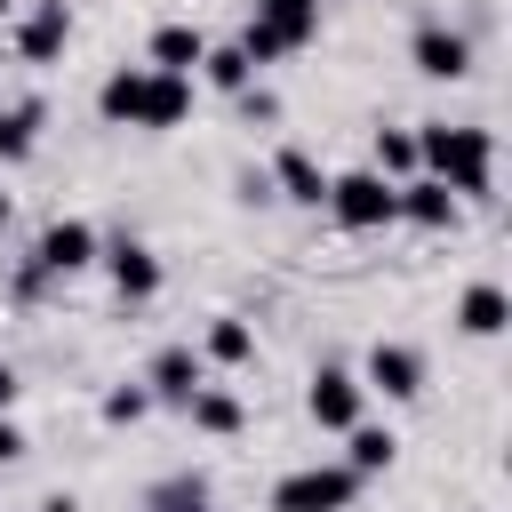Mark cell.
Segmentation results:
<instances>
[{
	"label": "cell",
	"instance_id": "5bb4252c",
	"mask_svg": "<svg viewBox=\"0 0 512 512\" xmlns=\"http://www.w3.org/2000/svg\"><path fill=\"white\" fill-rule=\"evenodd\" d=\"M64 40H72V8H64V0H40V8L16 24V56H24V64H56Z\"/></svg>",
	"mask_w": 512,
	"mask_h": 512
},
{
	"label": "cell",
	"instance_id": "e0dca14e",
	"mask_svg": "<svg viewBox=\"0 0 512 512\" xmlns=\"http://www.w3.org/2000/svg\"><path fill=\"white\" fill-rule=\"evenodd\" d=\"M200 360H216V368H248V360H256V328H248L240 312H216L208 336H200Z\"/></svg>",
	"mask_w": 512,
	"mask_h": 512
},
{
	"label": "cell",
	"instance_id": "2e32d148",
	"mask_svg": "<svg viewBox=\"0 0 512 512\" xmlns=\"http://www.w3.org/2000/svg\"><path fill=\"white\" fill-rule=\"evenodd\" d=\"M504 320H512V296H504L496 280H472V288L456 296V328H464V336H504Z\"/></svg>",
	"mask_w": 512,
	"mask_h": 512
},
{
	"label": "cell",
	"instance_id": "ac0fdd59",
	"mask_svg": "<svg viewBox=\"0 0 512 512\" xmlns=\"http://www.w3.org/2000/svg\"><path fill=\"white\" fill-rule=\"evenodd\" d=\"M184 416H192V424H200V432H216V440H224V432H240V424H248V408H240V392H224V384H200V392H192V400H184Z\"/></svg>",
	"mask_w": 512,
	"mask_h": 512
},
{
	"label": "cell",
	"instance_id": "8992f818",
	"mask_svg": "<svg viewBox=\"0 0 512 512\" xmlns=\"http://www.w3.org/2000/svg\"><path fill=\"white\" fill-rule=\"evenodd\" d=\"M96 224L88 216H56L48 232H40V248H32V272H48V280H72V272H88L96 264Z\"/></svg>",
	"mask_w": 512,
	"mask_h": 512
},
{
	"label": "cell",
	"instance_id": "4fadbf2b",
	"mask_svg": "<svg viewBox=\"0 0 512 512\" xmlns=\"http://www.w3.org/2000/svg\"><path fill=\"white\" fill-rule=\"evenodd\" d=\"M400 224H424V232H456V224H464V200H456L440 176H408V184H400Z\"/></svg>",
	"mask_w": 512,
	"mask_h": 512
},
{
	"label": "cell",
	"instance_id": "3957f363",
	"mask_svg": "<svg viewBox=\"0 0 512 512\" xmlns=\"http://www.w3.org/2000/svg\"><path fill=\"white\" fill-rule=\"evenodd\" d=\"M312 40H320V0H256L232 48H240V56L264 72V64H280V56L312 48Z\"/></svg>",
	"mask_w": 512,
	"mask_h": 512
},
{
	"label": "cell",
	"instance_id": "ffe728a7",
	"mask_svg": "<svg viewBox=\"0 0 512 512\" xmlns=\"http://www.w3.org/2000/svg\"><path fill=\"white\" fill-rule=\"evenodd\" d=\"M344 440H352V448H344V464H352L360 480H368V472H392V456H400V440H392L384 424H352Z\"/></svg>",
	"mask_w": 512,
	"mask_h": 512
},
{
	"label": "cell",
	"instance_id": "9a60e30c",
	"mask_svg": "<svg viewBox=\"0 0 512 512\" xmlns=\"http://www.w3.org/2000/svg\"><path fill=\"white\" fill-rule=\"evenodd\" d=\"M200 56H208V32H200V24H160V32H152V72L192 80V72H200Z\"/></svg>",
	"mask_w": 512,
	"mask_h": 512
},
{
	"label": "cell",
	"instance_id": "603a6c76",
	"mask_svg": "<svg viewBox=\"0 0 512 512\" xmlns=\"http://www.w3.org/2000/svg\"><path fill=\"white\" fill-rule=\"evenodd\" d=\"M200 80L224 88V96H240V88H256V64H248L240 48H208V56H200Z\"/></svg>",
	"mask_w": 512,
	"mask_h": 512
},
{
	"label": "cell",
	"instance_id": "6da1fadb",
	"mask_svg": "<svg viewBox=\"0 0 512 512\" xmlns=\"http://www.w3.org/2000/svg\"><path fill=\"white\" fill-rule=\"evenodd\" d=\"M96 112L112 120V128H184V112H192V80H176V72H152V64H120V72H104V88H96Z\"/></svg>",
	"mask_w": 512,
	"mask_h": 512
},
{
	"label": "cell",
	"instance_id": "30bf717a",
	"mask_svg": "<svg viewBox=\"0 0 512 512\" xmlns=\"http://www.w3.org/2000/svg\"><path fill=\"white\" fill-rule=\"evenodd\" d=\"M264 176H272V200H296V208H328V168H320L304 144H280Z\"/></svg>",
	"mask_w": 512,
	"mask_h": 512
},
{
	"label": "cell",
	"instance_id": "ba28073f",
	"mask_svg": "<svg viewBox=\"0 0 512 512\" xmlns=\"http://www.w3.org/2000/svg\"><path fill=\"white\" fill-rule=\"evenodd\" d=\"M96 264L112 272L120 304H144V296H160V280H168V272H160V256H152L144 240H128V232H120V240H104V248H96Z\"/></svg>",
	"mask_w": 512,
	"mask_h": 512
},
{
	"label": "cell",
	"instance_id": "5b68a950",
	"mask_svg": "<svg viewBox=\"0 0 512 512\" xmlns=\"http://www.w3.org/2000/svg\"><path fill=\"white\" fill-rule=\"evenodd\" d=\"M360 472L352 464H296L272 480V512H352Z\"/></svg>",
	"mask_w": 512,
	"mask_h": 512
},
{
	"label": "cell",
	"instance_id": "7c38bea8",
	"mask_svg": "<svg viewBox=\"0 0 512 512\" xmlns=\"http://www.w3.org/2000/svg\"><path fill=\"white\" fill-rule=\"evenodd\" d=\"M408 56H416V72H424V80H464V72H472V40H464V32H448V24H416Z\"/></svg>",
	"mask_w": 512,
	"mask_h": 512
},
{
	"label": "cell",
	"instance_id": "44dd1931",
	"mask_svg": "<svg viewBox=\"0 0 512 512\" xmlns=\"http://www.w3.org/2000/svg\"><path fill=\"white\" fill-rule=\"evenodd\" d=\"M376 176L384 184H408L416 176V128H376Z\"/></svg>",
	"mask_w": 512,
	"mask_h": 512
},
{
	"label": "cell",
	"instance_id": "7402d4cb",
	"mask_svg": "<svg viewBox=\"0 0 512 512\" xmlns=\"http://www.w3.org/2000/svg\"><path fill=\"white\" fill-rule=\"evenodd\" d=\"M40 120H48V112H40V96L8 104V112H0V160H24V152H32V136H40Z\"/></svg>",
	"mask_w": 512,
	"mask_h": 512
},
{
	"label": "cell",
	"instance_id": "cb8c5ba5",
	"mask_svg": "<svg viewBox=\"0 0 512 512\" xmlns=\"http://www.w3.org/2000/svg\"><path fill=\"white\" fill-rule=\"evenodd\" d=\"M96 416H104V424H144V416H152V392H144V384H112Z\"/></svg>",
	"mask_w": 512,
	"mask_h": 512
},
{
	"label": "cell",
	"instance_id": "f1b7e54d",
	"mask_svg": "<svg viewBox=\"0 0 512 512\" xmlns=\"http://www.w3.org/2000/svg\"><path fill=\"white\" fill-rule=\"evenodd\" d=\"M0 224H8V192H0Z\"/></svg>",
	"mask_w": 512,
	"mask_h": 512
},
{
	"label": "cell",
	"instance_id": "f546056e",
	"mask_svg": "<svg viewBox=\"0 0 512 512\" xmlns=\"http://www.w3.org/2000/svg\"><path fill=\"white\" fill-rule=\"evenodd\" d=\"M0 24H8V0H0Z\"/></svg>",
	"mask_w": 512,
	"mask_h": 512
},
{
	"label": "cell",
	"instance_id": "83f0119b",
	"mask_svg": "<svg viewBox=\"0 0 512 512\" xmlns=\"http://www.w3.org/2000/svg\"><path fill=\"white\" fill-rule=\"evenodd\" d=\"M40 512H80V496H64V488H56V496H40Z\"/></svg>",
	"mask_w": 512,
	"mask_h": 512
},
{
	"label": "cell",
	"instance_id": "d4e9b609",
	"mask_svg": "<svg viewBox=\"0 0 512 512\" xmlns=\"http://www.w3.org/2000/svg\"><path fill=\"white\" fill-rule=\"evenodd\" d=\"M240 112H248V120H280V96H272V88H240Z\"/></svg>",
	"mask_w": 512,
	"mask_h": 512
},
{
	"label": "cell",
	"instance_id": "52a82bcc",
	"mask_svg": "<svg viewBox=\"0 0 512 512\" xmlns=\"http://www.w3.org/2000/svg\"><path fill=\"white\" fill-rule=\"evenodd\" d=\"M304 408H312V424H320V432H352V424H360V408H368V392H360V376H352V368H312Z\"/></svg>",
	"mask_w": 512,
	"mask_h": 512
},
{
	"label": "cell",
	"instance_id": "4316f807",
	"mask_svg": "<svg viewBox=\"0 0 512 512\" xmlns=\"http://www.w3.org/2000/svg\"><path fill=\"white\" fill-rule=\"evenodd\" d=\"M8 408H16V368L0 360V416H8Z\"/></svg>",
	"mask_w": 512,
	"mask_h": 512
},
{
	"label": "cell",
	"instance_id": "7a4b0ae2",
	"mask_svg": "<svg viewBox=\"0 0 512 512\" xmlns=\"http://www.w3.org/2000/svg\"><path fill=\"white\" fill-rule=\"evenodd\" d=\"M416 176H440L456 200H488V184H496V136L488 128L416 120Z\"/></svg>",
	"mask_w": 512,
	"mask_h": 512
},
{
	"label": "cell",
	"instance_id": "d6986e66",
	"mask_svg": "<svg viewBox=\"0 0 512 512\" xmlns=\"http://www.w3.org/2000/svg\"><path fill=\"white\" fill-rule=\"evenodd\" d=\"M144 512H216V496H208L200 472H168V480L144 488Z\"/></svg>",
	"mask_w": 512,
	"mask_h": 512
},
{
	"label": "cell",
	"instance_id": "277c9868",
	"mask_svg": "<svg viewBox=\"0 0 512 512\" xmlns=\"http://www.w3.org/2000/svg\"><path fill=\"white\" fill-rule=\"evenodd\" d=\"M328 216H336L344 232H384V224H400V184H384L376 168L328 176Z\"/></svg>",
	"mask_w": 512,
	"mask_h": 512
},
{
	"label": "cell",
	"instance_id": "484cf974",
	"mask_svg": "<svg viewBox=\"0 0 512 512\" xmlns=\"http://www.w3.org/2000/svg\"><path fill=\"white\" fill-rule=\"evenodd\" d=\"M16 456H24V432H16L8 416H0V464H16Z\"/></svg>",
	"mask_w": 512,
	"mask_h": 512
},
{
	"label": "cell",
	"instance_id": "8fae6325",
	"mask_svg": "<svg viewBox=\"0 0 512 512\" xmlns=\"http://www.w3.org/2000/svg\"><path fill=\"white\" fill-rule=\"evenodd\" d=\"M200 384H208V360H200L192 344H160V352H152V368H144V392H152V400H168V408H184Z\"/></svg>",
	"mask_w": 512,
	"mask_h": 512
},
{
	"label": "cell",
	"instance_id": "9c48e42d",
	"mask_svg": "<svg viewBox=\"0 0 512 512\" xmlns=\"http://www.w3.org/2000/svg\"><path fill=\"white\" fill-rule=\"evenodd\" d=\"M360 392H384V400H416L424 392V352L416 344H368V368H360Z\"/></svg>",
	"mask_w": 512,
	"mask_h": 512
}]
</instances>
